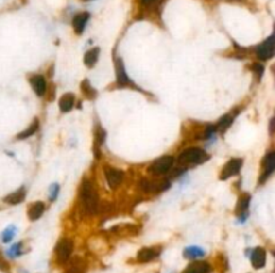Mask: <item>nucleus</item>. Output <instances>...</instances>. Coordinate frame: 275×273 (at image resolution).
<instances>
[{
  "instance_id": "obj_1",
  "label": "nucleus",
  "mask_w": 275,
  "mask_h": 273,
  "mask_svg": "<svg viewBox=\"0 0 275 273\" xmlns=\"http://www.w3.org/2000/svg\"><path fill=\"white\" fill-rule=\"evenodd\" d=\"M81 202H82L84 210L87 214H94L97 212L98 197L93 185L90 184L89 181H85L84 185L81 186Z\"/></svg>"
},
{
  "instance_id": "obj_2",
  "label": "nucleus",
  "mask_w": 275,
  "mask_h": 273,
  "mask_svg": "<svg viewBox=\"0 0 275 273\" xmlns=\"http://www.w3.org/2000/svg\"><path fill=\"white\" fill-rule=\"evenodd\" d=\"M207 153L203 149H188L183 151L179 156V165L180 166H186V165H193V163H202L207 161Z\"/></svg>"
},
{
  "instance_id": "obj_3",
  "label": "nucleus",
  "mask_w": 275,
  "mask_h": 273,
  "mask_svg": "<svg viewBox=\"0 0 275 273\" xmlns=\"http://www.w3.org/2000/svg\"><path fill=\"white\" fill-rule=\"evenodd\" d=\"M172 165H173V157L165 156L158 158L157 161L153 162L152 166L149 167V170H151V173L160 176V174L168 173L169 170H171V167H172Z\"/></svg>"
},
{
  "instance_id": "obj_4",
  "label": "nucleus",
  "mask_w": 275,
  "mask_h": 273,
  "mask_svg": "<svg viewBox=\"0 0 275 273\" xmlns=\"http://www.w3.org/2000/svg\"><path fill=\"white\" fill-rule=\"evenodd\" d=\"M56 258L59 262H66L71 256L73 252V241L69 239H63L56 245Z\"/></svg>"
},
{
  "instance_id": "obj_5",
  "label": "nucleus",
  "mask_w": 275,
  "mask_h": 273,
  "mask_svg": "<svg viewBox=\"0 0 275 273\" xmlns=\"http://www.w3.org/2000/svg\"><path fill=\"white\" fill-rule=\"evenodd\" d=\"M257 56L260 61H267L271 56L274 55V36H270L266 39L260 46L257 47Z\"/></svg>"
},
{
  "instance_id": "obj_6",
  "label": "nucleus",
  "mask_w": 275,
  "mask_h": 273,
  "mask_svg": "<svg viewBox=\"0 0 275 273\" xmlns=\"http://www.w3.org/2000/svg\"><path fill=\"white\" fill-rule=\"evenodd\" d=\"M241 165H243V161H241V158H232V160H230L224 165L223 170H222L220 179H227L232 177V176H236V174L239 173Z\"/></svg>"
},
{
  "instance_id": "obj_7",
  "label": "nucleus",
  "mask_w": 275,
  "mask_h": 273,
  "mask_svg": "<svg viewBox=\"0 0 275 273\" xmlns=\"http://www.w3.org/2000/svg\"><path fill=\"white\" fill-rule=\"evenodd\" d=\"M105 176H106L107 184L112 189H116L124 179V173L121 170H118V169H114V167H106L105 169Z\"/></svg>"
},
{
  "instance_id": "obj_8",
  "label": "nucleus",
  "mask_w": 275,
  "mask_h": 273,
  "mask_svg": "<svg viewBox=\"0 0 275 273\" xmlns=\"http://www.w3.org/2000/svg\"><path fill=\"white\" fill-rule=\"evenodd\" d=\"M266 257L267 253L264 251L263 248H255L251 255V262H253V267L257 269H260L266 265Z\"/></svg>"
},
{
  "instance_id": "obj_9",
  "label": "nucleus",
  "mask_w": 275,
  "mask_h": 273,
  "mask_svg": "<svg viewBox=\"0 0 275 273\" xmlns=\"http://www.w3.org/2000/svg\"><path fill=\"white\" fill-rule=\"evenodd\" d=\"M89 12H82V14H78V15H75L73 19V27L75 30V32L77 33H82L84 32L85 27H86V24L89 22Z\"/></svg>"
},
{
  "instance_id": "obj_10",
  "label": "nucleus",
  "mask_w": 275,
  "mask_h": 273,
  "mask_svg": "<svg viewBox=\"0 0 275 273\" xmlns=\"http://www.w3.org/2000/svg\"><path fill=\"white\" fill-rule=\"evenodd\" d=\"M158 255H160V249H157V248H144L138 252L137 260L140 262H148L158 257Z\"/></svg>"
},
{
  "instance_id": "obj_11",
  "label": "nucleus",
  "mask_w": 275,
  "mask_h": 273,
  "mask_svg": "<svg viewBox=\"0 0 275 273\" xmlns=\"http://www.w3.org/2000/svg\"><path fill=\"white\" fill-rule=\"evenodd\" d=\"M275 169V153H269L267 156L264 157V174L260 178V182L266 181V178H269L270 176L273 174Z\"/></svg>"
},
{
  "instance_id": "obj_12",
  "label": "nucleus",
  "mask_w": 275,
  "mask_h": 273,
  "mask_svg": "<svg viewBox=\"0 0 275 273\" xmlns=\"http://www.w3.org/2000/svg\"><path fill=\"white\" fill-rule=\"evenodd\" d=\"M30 82H31V86H33V89H34V91L36 93V95H39V96L45 95L46 80L43 79V77H40V75H34V77H31Z\"/></svg>"
},
{
  "instance_id": "obj_13",
  "label": "nucleus",
  "mask_w": 275,
  "mask_h": 273,
  "mask_svg": "<svg viewBox=\"0 0 275 273\" xmlns=\"http://www.w3.org/2000/svg\"><path fill=\"white\" fill-rule=\"evenodd\" d=\"M209 271H211V267L208 265L207 262L197 261L189 264L183 273H209Z\"/></svg>"
},
{
  "instance_id": "obj_14",
  "label": "nucleus",
  "mask_w": 275,
  "mask_h": 273,
  "mask_svg": "<svg viewBox=\"0 0 275 273\" xmlns=\"http://www.w3.org/2000/svg\"><path fill=\"white\" fill-rule=\"evenodd\" d=\"M248 205H250V195L243 194L239 198L238 207H236V213H238V216H241V220H244V218L247 217Z\"/></svg>"
},
{
  "instance_id": "obj_15",
  "label": "nucleus",
  "mask_w": 275,
  "mask_h": 273,
  "mask_svg": "<svg viewBox=\"0 0 275 273\" xmlns=\"http://www.w3.org/2000/svg\"><path fill=\"white\" fill-rule=\"evenodd\" d=\"M26 198V189L24 188H20L19 190L17 192H14L11 194H8L4 198L7 204H11V205H17V204H20L22 201H24Z\"/></svg>"
},
{
  "instance_id": "obj_16",
  "label": "nucleus",
  "mask_w": 275,
  "mask_h": 273,
  "mask_svg": "<svg viewBox=\"0 0 275 273\" xmlns=\"http://www.w3.org/2000/svg\"><path fill=\"white\" fill-rule=\"evenodd\" d=\"M238 110H234V112H228L227 115H224V117L220 119L219 125H218V128H219L222 133H224L227 128H230L231 123L234 122V119L236 118V115H238Z\"/></svg>"
},
{
  "instance_id": "obj_17",
  "label": "nucleus",
  "mask_w": 275,
  "mask_h": 273,
  "mask_svg": "<svg viewBox=\"0 0 275 273\" xmlns=\"http://www.w3.org/2000/svg\"><path fill=\"white\" fill-rule=\"evenodd\" d=\"M43 212H45V205H43L42 202H35V204H33V205L30 207V209H28V217H30V220L35 221V220L42 217Z\"/></svg>"
},
{
  "instance_id": "obj_18",
  "label": "nucleus",
  "mask_w": 275,
  "mask_h": 273,
  "mask_svg": "<svg viewBox=\"0 0 275 273\" xmlns=\"http://www.w3.org/2000/svg\"><path fill=\"white\" fill-rule=\"evenodd\" d=\"M116 68H117L118 83L121 84V86H126V84H129V79H128V75H126L125 67H124V64H122V61H121V59H117Z\"/></svg>"
},
{
  "instance_id": "obj_19",
  "label": "nucleus",
  "mask_w": 275,
  "mask_h": 273,
  "mask_svg": "<svg viewBox=\"0 0 275 273\" xmlns=\"http://www.w3.org/2000/svg\"><path fill=\"white\" fill-rule=\"evenodd\" d=\"M74 106V96L73 94H65L59 100V109L61 112H70Z\"/></svg>"
},
{
  "instance_id": "obj_20",
  "label": "nucleus",
  "mask_w": 275,
  "mask_h": 273,
  "mask_svg": "<svg viewBox=\"0 0 275 273\" xmlns=\"http://www.w3.org/2000/svg\"><path fill=\"white\" fill-rule=\"evenodd\" d=\"M98 56H100V50L98 48H93V50L87 51L85 54V64L87 67H94L98 62Z\"/></svg>"
},
{
  "instance_id": "obj_21",
  "label": "nucleus",
  "mask_w": 275,
  "mask_h": 273,
  "mask_svg": "<svg viewBox=\"0 0 275 273\" xmlns=\"http://www.w3.org/2000/svg\"><path fill=\"white\" fill-rule=\"evenodd\" d=\"M206 255V252L199 246H188L184 251V257L186 258H200Z\"/></svg>"
},
{
  "instance_id": "obj_22",
  "label": "nucleus",
  "mask_w": 275,
  "mask_h": 273,
  "mask_svg": "<svg viewBox=\"0 0 275 273\" xmlns=\"http://www.w3.org/2000/svg\"><path fill=\"white\" fill-rule=\"evenodd\" d=\"M38 128H39V122H38V119H35L34 122L31 123V125H30V126H28L24 131H22V133L17 135V140H26V138H28V137L34 135V134L36 133Z\"/></svg>"
},
{
  "instance_id": "obj_23",
  "label": "nucleus",
  "mask_w": 275,
  "mask_h": 273,
  "mask_svg": "<svg viewBox=\"0 0 275 273\" xmlns=\"http://www.w3.org/2000/svg\"><path fill=\"white\" fill-rule=\"evenodd\" d=\"M85 269H86V265H85L84 262L81 261V260H75L73 261V264L69 267L68 269V273H84Z\"/></svg>"
},
{
  "instance_id": "obj_24",
  "label": "nucleus",
  "mask_w": 275,
  "mask_h": 273,
  "mask_svg": "<svg viewBox=\"0 0 275 273\" xmlns=\"http://www.w3.org/2000/svg\"><path fill=\"white\" fill-rule=\"evenodd\" d=\"M15 233H17V228H15L14 225H10V226L1 233V240H3V242H10V241L15 237Z\"/></svg>"
},
{
  "instance_id": "obj_25",
  "label": "nucleus",
  "mask_w": 275,
  "mask_h": 273,
  "mask_svg": "<svg viewBox=\"0 0 275 273\" xmlns=\"http://www.w3.org/2000/svg\"><path fill=\"white\" fill-rule=\"evenodd\" d=\"M81 89H82V91H84L85 94H86V96L89 98V99H93V98H96V90L93 89L91 86H90L89 80H84L82 82V84H81Z\"/></svg>"
},
{
  "instance_id": "obj_26",
  "label": "nucleus",
  "mask_w": 275,
  "mask_h": 273,
  "mask_svg": "<svg viewBox=\"0 0 275 273\" xmlns=\"http://www.w3.org/2000/svg\"><path fill=\"white\" fill-rule=\"evenodd\" d=\"M20 255H22V242H17L8 249V256L10 257H17L20 256Z\"/></svg>"
},
{
  "instance_id": "obj_27",
  "label": "nucleus",
  "mask_w": 275,
  "mask_h": 273,
  "mask_svg": "<svg viewBox=\"0 0 275 273\" xmlns=\"http://www.w3.org/2000/svg\"><path fill=\"white\" fill-rule=\"evenodd\" d=\"M58 193H59V185H51L50 189H49V198H50V201H55L56 197H58Z\"/></svg>"
},
{
  "instance_id": "obj_28",
  "label": "nucleus",
  "mask_w": 275,
  "mask_h": 273,
  "mask_svg": "<svg viewBox=\"0 0 275 273\" xmlns=\"http://www.w3.org/2000/svg\"><path fill=\"white\" fill-rule=\"evenodd\" d=\"M0 269L3 271V272H10V267H8V262L7 260L3 257L1 255V252H0Z\"/></svg>"
},
{
  "instance_id": "obj_29",
  "label": "nucleus",
  "mask_w": 275,
  "mask_h": 273,
  "mask_svg": "<svg viewBox=\"0 0 275 273\" xmlns=\"http://www.w3.org/2000/svg\"><path fill=\"white\" fill-rule=\"evenodd\" d=\"M253 68L255 70V71H257V73H258L259 77H262V74H263V71H264L263 66H260V64H254Z\"/></svg>"
},
{
  "instance_id": "obj_30",
  "label": "nucleus",
  "mask_w": 275,
  "mask_h": 273,
  "mask_svg": "<svg viewBox=\"0 0 275 273\" xmlns=\"http://www.w3.org/2000/svg\"><path fill=\"white\" fill-rule=\"evenodd\" d=\"M155 1H157V0H141V3H142L144 6H149V4L155 3Z\"/></svg>"
}]
</instances>
